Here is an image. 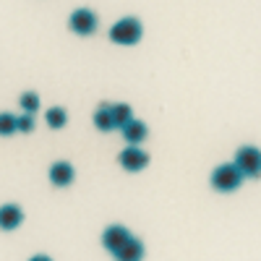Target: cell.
I'll list each match as a JSON object with an SVG mask.
<instances>
[{
	"label": "cell",
	"mask_w": 261,
	"mask_h": 261,
	"mask_svg": "<svg viewBox=\"0 0 261 261\" xmlns=\"http://www.w3.org/2000/svg\"><path fill=\"white\" fill-rule=\"evenodd\" d=\"M18 130V118L11 113H0V136H11Z\"/></svg>",
	"instance_id": "14"
},
{
	"label": "cell",
	"mask_w": 261,
	"mask_h": 261,
	"mask_svg": "<svg viewBox=\"0 0 261 261\" xmlns=\"http://www.w3.org/2000/svg\"><path fill=\"white\" fill-rule=\"evenodd\" d=\"M68 27H71V32H76V34H81V37H89V34L97 32L99 18H97V13L89 11V8H79V11L71 13Z\"/></svg>",
	"instance_id": "4"
},
{
	"label": "cell",
	"mask_w": 261,
	"mask_h": 261,
	"mask_svg": "<svg viewBox=\"0 0 261 261\" xmlns=\"http://www.w3.org/2000/svg\"><path fill=\"white\" fill-rule=\"evenodd\" d=\"M113 120H115V128L128 125L130 120H134V110H130V105H125V102L113 105Z\"/></svg>",
	"instance_id": "12"
},
{
	"label": "cell",
	"mask_w": 261,
	"mask_h": 261,
	"mask_svg": "<svg viewBox=\"0 0 261 261\" xmlns=\"http://www.w3.org/2000/svg\"><path fill=\"white\" fill-rule=\"evenodd\" d=\"M120 134H123V139H125L130 146H139V144L146 139L149 130H146V125H144L141 120H130L128 125H123V128H120Z\"/></svg>",
	"instance_id": "9"
},
{
	"label": "cell",
	"mask_w": 261,
	"mask_h": 261,
	"mask_svg": "<svg viewBox=\"0 0 261 261\" xmlns=\"http://www.w3.org/2000/svg\"><path fill=\"white\" fill-rule=\"evenodd\" d=\"M73 165L71 162H55L53 167H50V180H53V186H58V188H63V186H71L73 183Z\"/></svg>",
	"instance_id": "7"
},
{
	"label": "cell",
	"mask_w": 261,
	"mask_h": 261,
	"mask_svg": "<svg viewBox=\"0 0 261 261\" xmlns=\"http://www.w3.org/2000/svg\"><path fill=\"white\" fill-rule=\"evenodd\" d=\"M144 258V243L139 238H130V241L115 253V261H141Z\"/></svg>",
	"instance_id": "10"
},
{
	"label": "cell",
	"mask_w": 261,
	"mask_h": 261,
	"mask_svg": "<svg viewBox=\"0 0 261 261\" xmlns=\"http://www.w3.org/2000/svg\"><path fill=\"white\" fill-rule=\"evenodd\" d=\"M130 238H134V235H130L128 227H123V225H110V227L102 232V246L115 256V253L130 241Z\"/></svg>",
	"instance_id": "6"
},
{
	"label": "cell",
	"mask_w": 261,
	"mask_h": 261,
	"mask_svg": "<svg viewBox=\"0 0 261 261\" xmlns=\"http://www.w3.org/2000/svg\"><path fill=\"white\" fill-rule=\"evenodd\" d=\"M24 220V212L16 204H3L0 206V230H16Z\"/></svg>",
	"instance_id": "8"
},
{
	"label": "cell",
	"mask_w": 261,
	"mask_h": 261,
	"mask_svg": "<svg viewBox=\"0 0 261 261\" xmlns=\"http://www.w3.org/2000/svg\"><path fill=\"white\" fill-rule=\"evenodd\" d=\"M235 165L243 172V178H258L261 175V149L258 146H241L235 154Z\"/></svg>",
	"instance_id": "3"
},
{
	"label": "cell",
	"mask_w": 261,
	"mask_h": 261,
	"mask_svg": "<svg viewBox=\"0 0 261 261\" xmlns=\"http://www.w3.org/2000/svg\"><path fill=\"white\" fill-rule=\"evenodd\" d=\"M94 125L99 130H115V120H113V105L102 102L94 113Z\"/></svg>",
	"instance_id": "11"
},
{
	"label": "cell",
	"mask_w": 261,
	"mask_h": 261,
	"mask_svg": "<svg viewBox=\"0 0 261 261\" xmlns=\"http://www.w3.org/2000/svg\"><path fill=\"white\" fill-rule=\"evenodd\" d=\"M118 162H120V167L128 170V172H139V170H144V167L149 165V154H146L141 146H130V144H128V146L120 151Z\"/></svg>",
	"instance_id": "5"
},
{
	"label": "cell",
	"mask_w": 261,
	"mask_h": 261,
	"mask_svg": "<svg viewBox=\"0 0 261 261\" xmlns=\"http://www.w3.org/2000/svg\"><path fill=\"white\" fill-rule=\"evenodd\" d=\"M18 105H21V110H24V113L34 115L39 110V97L34 92H24V94H21V99H18Z\"/></svg>",
	"instance_id": "15"
},
{
	"label": "cell",
	"mask_w": 261,
	"mask_h": 261,
	"mask_svg": "<svg viewBox=\"0 0 261 261\" xmlns=\"http://www.w3.org/2000/svg\"><path fill=\"white\" fill-rule=\"evenodd\" d=\"M29 261H53V258H50V256H42V253H37V256H32Z\"/></svg>",
	"instance_id": "17"
},
{
	"label": "cell",
	"mask_w": 261,
	"mask_h": 261,
	"mask_svg": "<svg viewBox=\"0 0 261 261\" xmlns=\"http://www.w3.org/2000/svg\"><path fill=\"white\" fill-rule=\"evenodd\" d=\"M29 130H34V118L29 113L18 115V134H29Z\"/></svg>",
	"instance_id": "16"
},
{
	"label": "cell",
	"mask_w": 261,
	"mask_h": 261,
	"mask_svg": "<svg viewBox=\"0 0 261 261\" xmlns=\"http://www.w3.org/2000/svg\"><path fill=\"white\" fill-rule=\"evenodd\" d=\"M45 120H47V125H50L53 130H60L65 123H68V113H65L63 107H53V110H47Z\"/></svg>",
	"instance_id": "13"
},
{
	"label": "cell",
	"mask_w": 261,
	"mask_h": 261,
	"mask_svg": "<svg viewBox=\"0 0 261 261\" xmlns=\"http://www.w3.org/2000/svg\"><path fill=\"white\" fill-rule=\"evenodd\" d=\"M209 183H212L214 191H220V193H232V191L241 188V183H243V172L238 170L235 162H225V165H220V167H214Z\"/></svg>",
	"instance_id": "2"
},
{
	"label": "cell",
	"mask_w": 261,
	"mask_h": 261,
	"mask_svg": "<svg viewBox=\"0 0 261 261\" xmlns=\"http://www.w3.org/2000/svg\"><path fill=\"white\" fill-rule=\"evenodd\" d=\"M141 34H144V27H141V21L134 18V16H125V18L115 21V24L110 27V42L123 45V47L136 45V42L141 39Z\"/></svg>",
	"instance_id": "1"
}]
</instances>
